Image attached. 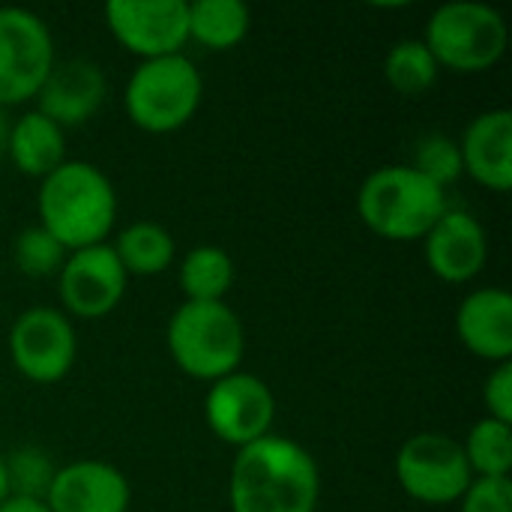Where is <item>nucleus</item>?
Returning a JSON list of instances; mask_svg holds the SVG:
<instances>
[{"instance_id": "nucleus-28", "label": "nucleus", "mask_w": 512, "mask_h": 512, "mask_svg": "<svg viewBox=\"0 0 512 512\" xmlns=\"http://www.w3.org/2000/svg\"><path fill=\"white\" fill-rule=\"evenodd\" d=\"M483 405L486 417L512 426V363H498L483 381Z\"/></svg>"}, {"instance_id": "nucleus-9", "label": "nucleus", "mask_w": 512, "mask_h": 512, "mask_svg": "<svg viewBox=\"0 0 512 512\" xmlns=\"http://www.w3.org/2000/svg\"><path fill=\"white\" fill-rule=\"evenodd\" d=\"M9 357L30 384L63 381L78 357V336L69 315L54 306L24 309L9 327Z\"/></svg>"}, {"instance_id": "nucleus-19", "label": "nucleus", "mask_w": 512, "mask_h": 512, "mask_svg": "<svg viewBox=\"0 0 512 512\" xmlns=\"http://www.w3.org/2000/svg\"><path fill=\"white\" fill-rule=\"evenodd\" d=\"M189 39L210 51L237 48L252 27V15L240 0H195L186 3Z\"/></svg>"}, {"instance_id": "nucleus-23", "label": "nucleus", "mask_w": 512, "mask_h": 512, "mask_svg": "<svg viewBox=\"0 0 512 512\" xmlns=\"http://www.w3.org/2000/svg\"><path fill=\"white\" fill-rule=\"evenodd\" d=\"M468 468L477 477H510L512 468V426L483 417L471 426L468 438L462 441Z\"/></svg>"}, {"instance_id": "nucleus-29", "label": "nucleus", "mask_w": 512, "mask_h": 512, "mask_svg": "<svg viewBox=\"0 0 512 512\" xmlns=\"http://www.w3.org/2000/svg\"><path fill=\"white\" fill-rule=\"evenodd\" d=\"M0 512H51L45 501H30V498H6L0 504Z\"/></svg>"}, {"instance_id": "nucleus-2", "label": "nucleus", "mask_w": 512, "mask_h": 512, "mask_svg": "<svg viewBox=\"0 0 512 512\" xmlns=\"http://www.w3.org/2000/svg\"><path fill=\"white\" fill-rule=\"evenodd\" d=\"M39 225L66 249L78 252L108 240L117 222V192L102 168L84 159H66L36 195Z\"/></svg>"}, {"instance_id": "nucleus-30", "label": "nucleus", "mask_w": 512, "mask_h": 512, "mask_svg": "<svg viewBox=\"0 0 512 512\" xmlns=\"http://www.w3.org/2000/svg\"><path fill=\"white\" fill-rule=\"evenodd\" d=\"M9 498V477H6V462H3V456H0V504Z\"/></svg>"}, {"instance_id": "nucleus-14", "label": "nucleus", "mask_w": 512, "mask_h": 512, "mask_svg": "<svg viewBox=\"0 0 512 512\" xmlns=\"http://www.w3.org/2000/svg\"><path fill=\"white\" fill-rule=\"evenodd\" d=\"M108 81L99 63L87 57H72L63 63H54L48 78L42 81L36 93V111L45 114L51 123H57L63 132L84 126L105 102Z\"/></svg>"}, {"instance_id": "nucleus-5", "label": "nucleus", "mask_w": 512, "mask_h": 512, "mask_svg": "<svg viewBox=\"0 0 512 512\" xmlns=\"http://www.w3.org/2000/svg\"><path fill=\"white\" fill-rule=\"evenodd\" d=\"M204 81L186 54L141 60L123 90L129 120L150 135H171L183 129L201 108Z\"/></svg>"}, {"instance_id": "nucleus-26", "label": "nucleus", "mask_w": 512, "mask_h": 512, "mask_svg": "<svg viewBox=\"0 0 512 512\" xmlns=\"http://www.w3.org/2000/svg\"><path fill=\"white\" fill-rule=\"evenodd\" d=\"M414 171H420L426 180H432L435 186L447 189L450 183H456L465 168H462V150H459V141H453L450 135H426L417 150H414V162H411Z\"/></svg>"}, {"instance_id": "nucleus-17", "label": "nucleus", "mask_w": 512, "mask_h": 512, "mask_svg": "<svg viewBox=\"0 0 512 512\" xmlns=\"http://www.w3.org/2000/svg\"><path fill=\"white\" fill-rule=\"evenodd\" d=\"M456 336L480 360L512 357V297L504 288H477L456 309Z\"/></svg>"}, {"instance_id": "nucleus-20", "label": "nucleus", "mask_w": 512, "mask_h": 512, "mask_svg": "<svg viewBox=\"0 0 512 512\" xmlns=\"http://www.w3.org/2000/svg\"><path fill=\"white\" fill-rule=\"evenodd\" d=\"M111 249H114L120 267L126 270V276H159V273L171 270L174 255H177L171 231L162 228L159 222H147V219L123 228Z\"/></svg>"}, {"instance_id": "nucleus-1", "label": "nucleus", "mask_w": 512, "mask_h": 512, "mask_svg": "<svg viewBox=\"0 0 512 512\" xmlns=\"http://www.w3.org/2000/svg\"><path fill=\"white\" fill-rule=\"evenodd\" d=\"M231 512H315L321 471L306 447L267 435L237 450L228 477Z\"/></svg>"}, {"instance_id": "nucleus-18", "label": "nucleus", "mask_w": 512, "mask_h": 512, "mask_svg": "<svg viewBox=\"0 0 512 512\" xmlns=\"http://www.w3.org/2000/svg\"><path fill=\"white\" fill-rule=\"evenodd\" d=\"M6 156L18 168V174L45 180L54 168L66 162V132L36 108L24 111L9 123Z\"/></svg>"}, {"instance_id": "nucleus-11", "label": "nucleus", "mask_w": 512, "mask_h": 512, "mask_svg": "<svg viewBox=\"0 0 512 512\" xmlns=\"http://www.w3.org/2000/svg\"><path fill=\"white\" fill-rule=\"evenodd\" d=\"M105 24L138 60L183 54V45L189 42L183 0H111L105 3Z\"/></svg>"}, {"instance_id": "nucleus-16", "label": "nucleus", "mask_w": 512, "mask_h": 512, "mask_svg": "<svg viewBox=\"0 0 512 512\" xmlns=\"http://www.w3.org/2000/svg\"><path fill=\"white\" fill-rule=\"evenodd\" d=\"M465 174L489 192H507L512 186V111L492 108L477 114L462 138Z\"/></svg>"}, {"instance_id": "nucleus-7", "label": "nucleus", "mask_w": 512, "mask_h": 512, "mask_svg": "<svg viewBox=\"0 0 512 512\" xmlns=\"http://www.w3.org/2000/svg\"><path fill=\"white\" fill-rule=\"evenodd\" d=\"M396 480L402 492L426 507L459 504L474 474L456 438L441 432H420L408 438L396 456Z\"/></svg>"}, {"instance_id": "nucleus-8", "label": "nucleus", "mask_w": 512, "mask_h": 512, "mask_svg": "<svg viewBox=\"0 0 512 512\" xmlns=\"http://www.w3.org/2000/svg\"><path fill=\"white\" fill-rule=\"evenodd\" d=\"M57 63L48 24L21 6H0V108L36 99Z\"/></svg>"}, {"instance_id": "nucleus-15", "label": "nucleus", "mask_w": 512, "mask_h": 512, "mask_svg": "<svg viewBox=\"0 0 512 512\" xmlns=\"http://www.w3.org/2000/svg\"><path fill=\"white\" fill-rule=\"evenodd\" d=\"M429 270L450 285L477 279L489 261V237L477 216L465 210H447L423 237Z\"/></svg>"}, {"instance_id": "nucleus-22", "label": "nucleus", "mask_w": 512, "mask_h": 512, "mask_svg": "<svg viewBox=\"0 0 512 512\" xmlns=\"http://www.w3.org/2000/svg\"><path fill=\"white\" fill-rule=\"evenodd\" d=\"M438 72H441V66H438V60L432 57V51L426 48L423 39H402L384 57L387 84L396 93L411 96V99L432 90V84L438 81Z\"/></svg>"}, {"instance_id": "nucleus-6", "label": "nucleus", "mask_w": 512, "mask_h": 512, "mask_svg": "<svg viewBox=\"0 0 512 512\" xmlns=\"http://www.w3.org/2000/svg\"><path fill=\"white\" fill-rule=\"evenodd\" d=\"M423 42L441 69L474 75L492 69L504 57L510 30L507 18L495 6L477 0H453L429 15Z\"/></svg>"}, {"instance_id": "nucleus-10", "label": "nucleus", "mask_w": 512, "mask_h": 512, "mask_svg": "<svg viewBox=\"0 0 512 512\" xmlns=\"http://www.w3.org/2000/svg\"><path fill=\"white\" fill-rule=\"evenodd\" d=\"M204 420L222 444L243 450L273 435L276 396L258 375L231 372L207 387Z\"/></svg>"}, {"instance_id": "nucleus-13", "label": "nucleus", "mask_w": 512, "mask_h": 512, "mask_svg": "<svg viewBox=\"0 0 512 512\" xmlns=\"http://www.w3.org/2000/svg\"><path fill=\"white\" fill-rule=\"evenodd\" d=\"M132 489L120 468L81 459L57 468L45 507L51 512H129Z\"/></svg>"}, {"instance_id": "nucleus-12", "label": "nucleus", "mask_w": 512, "mask_h": 512, "mask_svg": "<svg viewBox=\"0 0 512 512\" xmlns=\"http://www.w3.org/2000/svg\"><path fill=\"white\" fill-rule=\"evenodd\" d=\"M126 285L129 276L108 243L69 252L57 273L63 312L81 321H99L111 315L123 303Z\"/></svg>"}, {"instance_id": "nucleus-24", "label": "nucleus", "mask_w": 512, "mask_h": 512, "mask_svg": "<svg viewBox=\"0 0 512 512\" xmlns=\"http://www.w3.org/2000/svg\"><path fill=\"white\" fill-rule=\"evenodd\" d=\"M6 462V477H9V498H30V501H45L51 480L57 474L51 456L39 447H18Z\"/></svg>"}, {"instance_id": "nucleus-4", "label": "nucleus", "mask_w": 512, "mask_h": 512, "mask_svg": "<svg viewBox=\"0 0 512 512\" xmlns=\"http://www.w3.org/2000/svg\"><path fill=\"white\" fill-rule=\"evenodd\" d=\"M165 345L174 366L204 384L240 372L246 354L243 321L228 303H180L168 318Z\"/></svg>"}, {"instance_id": "nucleus-25", "label": "nucleus", "mask_w": 512, "mask_h": 512, "mask_svg": "<svg viewBox=\"0 0 512 512\" xmlns=\"http://www.w3.org/2000/svg\"><path fill=\"white\" fill-rule=\"evenodd\" d=\"M66 249L42 228V225H27L24 231H18L15 243H12V258L15 267L27 276V279H48L57 276L63 261H66Z\"/></svg>"}, {"instance_id": "nucleus-21", "label": "nucleus", "mask_w": 512, "mask_h": 512, "mask_svg": "<svg viewBox=\"0 0 512 512\" xmlns=\"http://www.w3.org/2000/svg\"><path fill=\"white\" fill-rule=\"evenodd\" d=\"M234 285V261L219 246H195L180 261V288L189 303H225Z\"/></svg>"}, {"instance_id": "nucleus-27", "label": "nucleus", "mask_w": 512, "mask_h": 512, "mask_svg": "<svg viewBox=\"0 0 512 512\" xmlns=\"http://www.w3.org/2000/svg\"><path fill=\"white\" fill-rule=\"evenodd\" d=\"M459 512H512L510 477H477L462 495Z\"/></svg>"}, {"instance_id": "nucleus-3", "label": "nucleus", "mask_w": 512, "mask_h": 512, "mask_svg": "<svg viewBox=\"0 0 512 512\" xmlns=\"http://www.w3.org/2000/svg\"><path fill=\"white\" fill-rule=\"evenodd\" d=\"M447 210V192L411 165L375 168L357 189L360 222L372 234L396 243L423 240Z\"/></svg>"}, {"instance_id": "nucleus-31", "label": "nucleus", "mask_w": 512, "mask_h": 512, "mask_svg": "<svg viewBox=\"0 0 512 512\" xmlns=\"http://www.w3.org/2000/svg\"><path fill=\"white\" fill-rule=\"evenodd\" d=\"M6 138H9V120L6 111L0 108V153H6Z\"/></svg>"}]
</instances>
